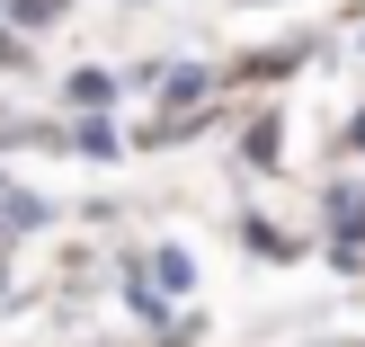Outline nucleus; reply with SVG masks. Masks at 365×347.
Returning <instances> with one entry per match:
<instances>
[{"mask_svg": "<svg viewBox=\"0 0 365 347\" xmlns=\"http://www.w3.org/2000/svg\"><path fill=\"white\" fill-rule=\"evenodd\" d=\"M277 143H285V125H277V116H259V125H250V143H241V152L259 160V170H277Z\"/></svg>", "mask_w": 365, "mask_h": 347, "instance_id": "4", "label": "nucleus"}, {"mask_svg": "<svg viewBox=\"0 0 365 347\" xmlns=\"http://www.w3.org/2000/svg\"><path fill=\"white\" fill-rule=\"evenodd\" d=\"M241 249L250 259H294V241H285L277 223H241Z\"/></svg>", "mask_w": 365, "mask_h": 347, "instance_id": "3", "label": "nucleus"}, {"mask_svg": "<svg viewBox=\"0 0 365 347\" xmlns=\"http://www.w3.org/2000/svg\"><path fill=\"white\" fill-rule=\"evenodd\" d=\"M63 9H71V0H9V18H18V27H53Z\"/></svg>", "mask_w": 365, "mask_h": 347, "instance_id": "5", "label": "nucleus"}, {"mask_svg": "<svg viewBox=\"0 0 365 347\" xmlns=\"http://www.w3.org/2000/svg\"><path fill=\"white\" fill-rule=\"evenodd\" d=\"M205 89H214V71H205V63H178L160 98H170V107H187V98H205Z\"/></svg>", "mask_w": 365, "mask_h": 347, "instance_id": "2", "label": "nucleus"}, {"mask_svg": "<svg viewBox=\"0 0 365 347\" xmlns=\"http://www.w3.org/2000/svg\"><path fill=\"white\" fill-rule=\"evenodd\" d=\"M63 98H71V107H107V98H116V71H71Z\"/></svg>", "mask_w": 365, "mask_h": 347, "instance_id": "1", "label": "nucleus"}]
</instances>
